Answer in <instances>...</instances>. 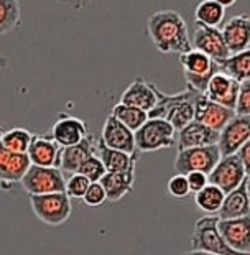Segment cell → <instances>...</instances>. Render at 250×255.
Wrapping results in <instances>:
<instances>
[{"label":"cell","mask_w":250,"mask_h":255,"mask_svg":"<svg viewBox=\"0 0 250 255\" xmlns=\"http://www.w3.org/2000/svg\"><path fill=\"white\" fill-rule=\"evenodd\" d=\"M146 33L163 55H181L191 50L188 25L175 10H160L151 13L146 20Z\"/></svg>","instance_id":"6da1fadb"},{"label":"cell","mask_w":250,"mask_h":255,"mask_svg":"<svg viewBox=\"0 0 250 255\" xmlns=\"http://www.w3.org/2000/svg\"><path fill=\"white\" fill-rule=\"evenodd\" d=\"M217 214L204 216L196 221L191 232V249L193 251L211 252L216 255H250V252H239L224 241L217 229Z\"/></svg>","instance_id":"7a4b0ae2"},{"label":"cell","mask_w":250,"mask_h":255,"mask_svg":"<svg viewBox=\"0 0 250 255\" xmlns=\"http://www.w3.org/2000/svg\"><path fill=\"white\" fill-rule=\"evenodd\" d=\"M30 206L33 214L43 224L58 227L71 218V198L66 193L30 194Z\"/></svg>","instance_id":"3957f363"},{"label":"cell","mask_w":250,"mask_h":255,"mask_svg":"<svg viewBox=\"0 0 250 255\" xmlns=\"http://www.w3.org/2000/svg\"><path fill=\"white\" fill-rule=\"evenodd\" d=\"M176 143V130L166 119H146L135 130V145L140 153H148L161 148H171Z\"/></svg>","instance_id":"277c9868"},{"label":"cell","mask_w":250,"mask_h":255,"mask_svg":"<svg viewBox=\"0 0 250 255\" xmlns=\"http://www.w3.org/2000/svg\"><path fill=\"white\" fill-rule=\"evenodd\" d=\"M20 184L28 194H48L64 191L66 180L59 168L30 165L21 176Z\"/></svg>","instance_id":"5b68a950"},{"label":"cell","mask_w":250,"mask_h":255,"mask_svg":"<svg viewBox=\"0 0 250 255\" xmlns=\"http://www.w3.org/2000/svg\"><path fill=\"white\" fill-rule=\"evenodd\" d=\"M221 151L217 143L206 146H191V148L178 150L175 160V170L181 175H188L189 171H203L209 175L213 168L221 160Z\"/></svg>","instance_id":"8992f818"},{"label":"cell","mask_w":250,"mask_h":255,"mask_svg":"<svg viewBox=\"0 0 250 255\" xmlns=\"http://www.w3.org/2000/svg\"><path fill=\"white\" fill-rule=\"evenodd\" d=\"M211 184L221 188L226 194L236 189L242 181L247 180L246 170H244L242 160L237 153L221 156L217 165L213 168V171L208 175Z\"/></svg>","instance_id":"52a82bcc"},{"label":"cell","mask_w":250,"mask_h":255,"mask_svg":"<svg viewBox=\"0 0 250 255\" xmlns=\"http://www.w3.org/2000/svg\"><path fill=\"white\" fill-rule=\"evenodd\" d=\"M191 46L194 50L206 53L217 64L231 56V51L227 48L224 36H222L219 26H208L196 21V28L191 40Z\"/></svg>","instance_id":"ba28073f"},{"label":"cell","mask_w":250,"mask_h":255,"mask_svg":"<svg viewBox=\"0 0 250 255\" xmlns=\"http://www.w3.org/2000/svg\"><path fill=\"white\" fill-rule=\"evenodd\" d=\"M250 138V117L249 116H234L226 127L219 132L217 146L222 156L237 153L239 148Z\"/></svg>","instance_id":"9c48e42d"},{"label":"cell","mask_w":250,"mask_h":255,"mask_svg":"<svg viewBox=\"0 0 250 255\" xmlns=\"http://www.w3.org/2000/svg\"><path fill=\"white\" fill-rule=\"evenodd\" d=\"M234 116H236L234 109L209 101L204 94H198L194 99V121L204 124L216 132H221Z\"/></svg>","instance_id":"30bf717a"},{"label":"cell","mask_w":250,"mask_h":255,"mask_svg":"<svg viewBox=\"0 0 250 255\" xmlns=\"http://www.w3.org/2000/svg\"><path fill=\"white\" fill-rule=\"evenodd\" d=\"M239 88L241 83H237L236 79H232L231 76L222 73L221 69L213 74V78L209 79V84L206 88L204 96L209 101L217 102V104L229 107V109L236 111L237 97H239Z\"/></svg>","instance_id":"8fae6325"},{"label":"cell","mask_w":250,"mask_h":255,"mask_svg":"<svg viewBox=\"0 0 250 255\" xmlns=\"http://www.w3.org/2000/svg\"><path fill=\"white\" fill-rule=\"evenodd\" d=\"M101 140L111 148L125 151V153L138 151L137 145H135V132L124 126L121 121H117L112 114L106 119L104 126H102Z\"/></svg>","instance_id":"7c38bea8"},{"label":"cell","mask_w":250,"mask_h":255,"mask_svg":"<svg viewBox=\"0 0 250 255\" xmlns=\"http://www.w3.org/2000/svg\"><path fill=\"white\" fill-rule=\"evenodd\" d=\"M89 133V126L83 119L64 116V114H59L58 121L54 122L51 128V138L61 146H71L79 143Z\"/></svg>","instance_id":"4fadbf2b"},{"label":"cell","mask_w":250,"mask_h":255,"mask_svg":"<svg viewBox=\"0 0 250 255\" xmlns=\"http://www.w3.org/2000/svg\"><path fill=\"white\" fill-rule=\"evenodd\" d=\"M217 229L234 251L250 252V214L234 219H219Z\"/></svg>","instance_id":"5bb4252c"},{"label":"cell","mask_w":250,"mask_h":255,"mask_svg":"<svg viewBox=\"0 0 250 255\" xmlns=\"http://www.w3.org/2000/svg\"><path fill=\"white\" fill-rule=\"evenodd\" d=\"M61 150L63 146L54 142L51 135L50 137L33 135V140H31L26 155H28L31 165L59 168V165H61Z\"/></svg>","instance_id":"9a60e30c"},{"label":"cell","mask_w":250,"mask_h":255,"mask_svg":"<svg viewBox=\"0 0 250 255\" xmlns=\"http://www.w3.org/2000/svg\"><path fill=\"white\" fill-rule=\"evenodd\" d=\"M231 55L250 48V17L247 13H239L232 17L221 30Z\"/></svg>","instance_id":"2e32d148"},{"label":"cell","mask_w":250,"mask_h":255,"mask_svg":"<svg viewBox=\"0 0 250 255\" xmlns=\"http://www.w3.org/2000/svg\"><path fill=\"white\" fill-rule=\"evenodd\" d=\"M2 133V127H0ZM31 161L26 153H15L0 142V183H20Z\"/></svg>","instance_id":"e0dca14e"},{"label":"cell","mask_w":250,"mask_h":255,"mask_svg":"<svg viewBox=\"0 0 250 255\" xmlns=\"http://www.w3.org/2000/svg\"><path fill=\"white\" fill-rule=\"evenodd\" d=\"M156 86L145 81L143 78H137L133 79L132 83L128 84V88L122 92L121 102L127 106H133L138 107V109L145 111L148 114L156 104Z\"/></svg>","instance_id":"ac0fdd59"},{"label":"cell","mask_w":250,"mask_h":255,"mask_svg":"<svg viewBox=\"0 0 250 255\" xmlns=\"http://www.w3.org/2000/svg\"><path fill=\"white\" fill-rule=\"evenodd\" d=\"M96 155L101 158L106 171H130V170H135L140 151H135V153H125V151L107 146L99 138V142L96 143Z\"/></svg>","instance_id":"d6986e66"},{"label":"cell","mask_w":250,"mask_h":255,"mask_svg":"<svg viewBox=\"0 0 250 255\" xmlns=\"http://www.w3.org/2000/svg\"><path fill=\"white\" fill-rule=\"evenodd\" d=\"M219 138V132L209 128L198 121H193L178 132V150L191 148V146L214 145Z\"/></svg>","instance_id":"ffe728a7"},{"label":"cell","mask_w":250,"mask_h":255,"mask_svg":"<svg viewBox=\"0 0 250 255\" xmlns=\"http://www.w3.org/2000/svg\"><path fill=\"white\" fill-rule=\"evenodd\" d=\"M99 183L106 191L107 201L117 203L133 189L135 183V170L130 171H106Z\"/></svg>","instance_id":"44dd1931"},{"label":"cell","mask_w":250,"mask_h":255,"mask_svg":"<svg viewBox=\"0 0 250 255\" xmlns=\"http://www.w3.org/2000/svg\"><path fill=\"white\" fill-rule=\"evenodd\" d=\"M96 153V143L92 133H89L84 140H81L79 143L71 146H63L61 150V165L59 170L66 173H78L79 166L83 165L86 158H89L91 155Z\"/></svg>","instance_id":"7402d4cb"},{"label":"cell","mask_w":250,"mask_h":255,"mask_svg":"<svg viewBox=\"0 0 250 255\" xmlns=\"http://www.w3.org/2000/svg\"><path fill=\"white\" fill-rule=\"evenodd\" d=\"M246 181H242L236 189H232L231 193H227L224 196L222 206L219 213H217V218L219 219H234L250 214V201H249Z\"/></svg>","instance_id":"603a6c76"},{"label":"cell","mask_w":250,"mask_h":255,"mask_svg":"<svg viewBox=\"0 0 250 255\" xmlns=\"http://www.w3.org/2000/svg\"><path fill=\"white\" fill-rule=\"evenodd\" d=\"M199 92L189 89L183 92L181 99L176 104H173V107L166 114V121L175 127L176 132H179L181 128H184L188 124H191L194 121V99Z\"/></svg>","instance_id":"cb8c5ba5"},{"label":"cell","mask_w":250,"mask_h":255,"mask_svg":"<svg viewBox=\"0 0 250 255\" xmlns=\"http://www.w3.org/2000/svg\"><path fill=\"white\" fill-rule=\"evenodd\" d=\"M179 63L183 66V73L188 74H208L219 69V64L213 61L206 53L191 48L186 53L179 55Z\"/></svg>","instance_id":"d4e9b609"},{"label":"cell","mask_w":250,"mask_h":255,"mask_svg":"<svg viewBox=\"0 0 250 255\" xmlns=\"http://www.w3.org/2000/svg\"><path fill=\"white\" fill-rule=\"evenodd\" d=\"M219 69L237 83H244V81L250 79V48L239 53H232V55L219 63Z\"/></svg>","instance_id":"484cf974"},{"label":"cell","mask_w":250,"mask_h":255,"mask_svg":"<svg viewBox=\"0 0 250 255\" xmlns=\"http://www.w3.org/2000/svg\"><path fill=\"white\" fill-rule=\"evenodd\" d=\"M224 196L226 193L222 191L221 188L214 186V184H206V186L201 189V191L196 193V196H194V203L196 206L204 211V213L208 214H217L222 206V201H224Z\"/></svg>","instance_id":"4316f807"},{"label":"cell","mask_w":250,"mask_h":255,"mask_svg":"<svg viewBox=\"0 0 250 255\" xmlns=\"http://www.w3.org/2000/svg\"><path fill=\"white\" fill-rule=\"evenodd\" d=\"M21 25L18 0H0V35H7Z\"/></svg>","instance_id":"83f0119b"},{"label":"cell","mask_w":250,"mask_h":255,"mask_svg":"<svg viewBox=\"0 0 250 255\" xmlns=\"http://www.w3.org/2000/svg\"><path fill=\"white\" fill-rule=\"evenodd\" d=\"M33 135L30 130L26 128H10V130H2L0 133V142H2L8 150L15 151V153H26L30 148V143L33 140Z\"/></svg>","instance_id":"f1b7e54d"},{"label":"cell","mask_w":250,"mask_h":255,"mask_svg":"<svg viewBox=\"0 0 250 255\" xmlns=\"http://www.w3.org/2000/svg\"><path fill=\"white\" fill-rule=\"evenodd\" d=\"M112 116L121 121L124 126H127L130 130H138L140 127L143 126L148 119V114L145 111L138 109V107H133V106H127V104H122L119 102L112 107Z\"/></svg>","instance_id":"f546056e"},{"label":"cell","mask_w":250,"mask_h":255,"mask_svg":"<svg viewBox=\"0 0 250 255\" xmlns=\"http://www.w3.org/2000/svg\"><path fill=\"white\" fill-rule=\"evenodd\" d=\"M198 23L208 25V26H219L222 20L226 17V7L221 3L214 2V0H203L194 12Z\"/></svg>","instance_id":"4dcf8cb0"},{"label":"cell","mask_w":250,"mask_h":255,"mask_svg":"<svg viewBox=\"0 0 250 255\" xmlns=\"http://www.w3.org/2000/svg\"><path fill=\"white\" fill-rule=\"evenodd\" d=\"M78 173L84 175L91 183H94V181H99L101 178L106 175V168H104V165H102L99 156L94 153L83 161V165L79 166Z\"/></svg>","instance_id":"1f68e13d"},{"label":"cell","mask_w":250,"mask_h":255,"mask_svg":"<svg viewBox=\"0 0 250 255\" xmlns=\"http://www.w3.org/2000/svg\"><path fill=\"white\" fill-rule=\"evenodd\" d=\"M89 184H91V181L84 175H81V173H73L71 178L66 181L64 193H66L71 199H83Z\"/></svg>","instance_id":"d6a6232c"},{"label":"cell","mask_w":250,"mask_h":255,"mask_svg":"<svg viewBox=\"0 0 250 255\" xmlns=\"http://www.w3.org/2000/svg\"><path fill=\"white\" fill-rule=\"evenodd\" d=\"M166 189L170 193V196L176 198V199H184L189 196V184L186 180V175H181V173H176L175 176L170 178V181L166 184Z\"/></svg>","instance_id":"836d02e7"},{"label":"cell","mask_w":250,"mask_h":255,"mask_svg":"<svg viewBox=\"0 0 250 255\" xmlns=\"http://www.w3.org/2000/svg\"><path fill=\"white\" fill-rule=\"evenodd\" d=\"M81 201H83L86 206H91V208L104 204L107 201V196H106V191H104V188H102V184L99 181L91 183Z\"/></svg>","instance_id":"e575fe53"},{"label":"cell","mask_w":250,"mask_h":255,"mask_svg":"<svg viewBox=\"0 0 250 255\" xmlns=\"http://www.w3.org/2000/svg\"><path fill=\"white\" fill-rule=\"evenodd\" d=\"M236 114L237 116H249L250 117V79L241 83L237 104H236Z\"/></svg>","instance_id":"d590c367"},{"label":"cell","mask_w":250,"mask_h":255,"mask_svg":"<svg viewBox=\"0 0 250 255\" xmlns=\"http://www.w3.org/2000/svg\"><path fill=\"white\" fill-rule=\"evenodd\" d=\"M186 180L189 184V191L194 193V194H196L198 191H201L206 184H209L208 175L203 171H189L186 175Z\"/></svg>","instance_id":"8d00e7d4"},{"label":"cell","mask_w":250,"mask_h":255,"mask_svg":"<svg viewBox=\"0 0 250 255\" xmlns=\"http://www.w3.org/2000/svg\"><path fill=\"white\" fill-rule=\"evenodd\" d=\"M237 155L241 156V160H242V165H244V170H246V175L250 176V138L241 146V148H239Z\"/></svg>","instance_id":"74e56055"},{"label":"cell","mask_w":250,"mask_h":255,"mask_svg":"<svg viewBox=\"0 0 250 255\" xmlns=\"http://www.w3.org/2000/svg\"><path fill=\"white\" fill-rule=\"evenodd\" d=\"M53 2L68 5V7H71L74 10H84V8L89 7V3L92 2V0H53Z\"/></svg>","instance_id":"f35d334b"},{"label":"cell","mask_w":250,"mask_h":255,"mask_svg":"<svg viewBox=\"0 0 250 255\" xmlns=\"http://www.w3.org/2000/svg\"><path fill=\"white\" fill-rule=\"evenodd\" d=\"M214 2L221 3L222 7H231V5H234V3H236L237 0H214Z\"/></svg>","instance_id":"ab89813d"},{"label":"cell","mask_w":250,"mask_h":255,"mask_svg":"<svg viewBox=\"0 0 250 255\" xmlns=\"http://www.w3.org/2000/svg\"><path fill=\"white\" fill-rule=\"evenodd\" d=\"M184 255H216V254H211V252H203V251H189Z\"/></svg>","instance_id":"60d3db41"},{"label":"cell","mask_w":250,"mask_h":255,"mask_svg":"<svg viewBox=\"0 0 250 255\" xmlns=\"http://www.w3.org/2000/svg\"><path fill=\"white\" fill-rule=\"evenodd\" d=\"M246 186H247V194H249V201H250V176L247 178V181H246Z\"/></svg>","instance_id":"b9f144b4"}]
</instances>
